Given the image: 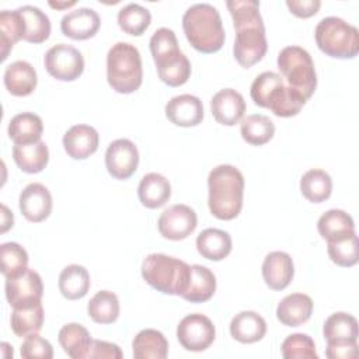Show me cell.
<instances>
[{
  "instance_id": "obj_6",
  "label": "cell",
  "mask_w": 359,
  "mask_h": 359,
  "mask_svg": "<svg viewBox=\"0 0 359 359\" xmlns=\"http://www.w3.org/2000/svg\"><path fill=\"white\" fill-rule=\"evenodd\" d=\"M107 80L119 94L135 93L142 86V57L135 45L128 42L112 45L107 55Z\"/></svg>"
},
{
  "instance_id": "obj_33",
  "label": "cell",
  "mask_w": 359,
  "mask_h": 359,
  "mask_svg": "<svg viewBox=\"0 0 359 359\" xmlns=\"http://www.w3.org/2000/svg\"><path fill=\"white\" fill-rule=\"evenodd\" d=\"M323 334L327 342H356L359 335L358 320L344 311L334 313L325 320Z\"/></svg>"
},
{
  "instance_id": "obj_26",
  "label": "cell",
  "mask_w": 359,
  "mask_h": 359,
  "mask_svg": "<svg viewBox=\"0 0 359 359\" xmlns=\"http://www.w3.org/2000/svg\"><path fill=\"white\" fill-rule=\"evenodd\" d=\"M8 137L14 144H31L41 142L43 132V122L41 116L34 112L17 114L8 123Z\"/></svg>"
},
{
  "instance_id": "obj_48",
  "label": "cell",
  "mask_w": 359,
  "mask_h": 359,
  "mask_svg": "<svg viewBox=\"0 0 359 359\" xmlns=\"http://www.w3.org/2000/svg\"><path fill=\"white\" fill-rule=\"evenodd\" d=\"M286 6L292 14L299 18H309L318 13L320 0H286Z\"/></svg>"
},
{
  "instance_id": "obj_16",
  "label": "cell",
  "mask_w": 359,
  "mask_h": 359,
  "mask_svg": "<svg viewBox=\"0 0 359 359\" xmlns=\"http://www.w3.org/2000/svg\"><path fill=\"white\" fill-rule=\"evenodd\" d=\"M165 116L177 126H196L203 119V104L191 94L175 95L165 104Z\"/></svg>"
},
{
  "instance_id": "obj_31",
  "label": "cell",
  "mask_w": 359,
  "mask_h": 359,
  "mask_svg": "<svg viewBox=\"0 0 359 359\" xmlns=\"http://www.w3.org/2000/svg\"><path fill=\"white\" fill-rule=\"evenodd\" d=\"M132 349L135 359H164L168 355V341L163 332L146 328L133 338Z\"/></svg>"
},
{
  "instance_id": "obj_10",
  "label": "cell",
  "mask_w": 359,
  "mask_h": 359,
  "mask_svg": "<svg viewBox=\"0 0 359 359\" xmlns=\"http://www.w3.org/2000/svg\"><path fill=\"white\" fill-rule=\"evenodd\" d=\"M216 337V330L209 317L194 313L185 316L177 327V338L184 349L202 352L208 349Z\"/></svg>"
},
{
  "instance_id": "obj_4",
  "label": "cell",
  "mask_w": 359,
  "mask_h": 359,
  "mask_svg": "<svg viewBox=\"0 0 359 359\" xmlns=\"http://www.w3.org/2000/svg\"><path fill=\"white\" fill-rule=\"evenodd\" d=\"M251 100L261 108H268L280 118L294 116L306 104V98L285 84L280 74L264 72L255 77L250 88Z\"/></svg>"
},
{
  "instance_id": "obj_39",
  "label": "cell",
  "mask_w": 359,
  "mask_h": 359,
  "mask_svg": "<svg viewBox=\"0 0 359 359\" xmlns=\"http://www.w3.org/2000/svg\"><path fill=\"white\" fill-rule=\"evenodd\" d=\"M24 38V21L18 10H3L0 13V48L1 60H6L14 43Z\"/></svg>"
},
{
  "instance_id": "obj_19",
  "label": "cell",
  "mask_w": 359,
  "mask_h": 359,
  "mask_svg": "<svg viewBox=\"0 0 359 359\" xmlns=\"http://www.w3.org/2000/svg\"><path fill=\"white\" fill-rule=\"evenodd\" d=\"M98 132L90 125H74L63 136V147L69 157L84 160L98 149Z\"/></svg>"
},
{
  "instance_id": "obj_24",
  "label": "cell",
  "mask_w": 359,
  "mask_h": 359,
  "mask_svg": "<svg viewBox=\"0 0 359 359\" xmlns=\"http://www.w3.org/2000/svg\"><path fill=\"white\" fill-rule=\"evenodd\" d=\"M231 337L241 344H254L266 334V323L255 311L244 310L236 314L230 323Z\"/></svg>"
},
{
  "instance_id": "obj_44",
  "label": "cell",
  "mask_w": 359,
  "mask_h": 359,
  "mask_svg": "<svg viewBox=\"0 0 359 359\" xmlns=\"http://www.w3.org/2000/svg\"><path fill=\"white\" fill-rule=\"evenodd\" d=\"M178 48V41L172 29L170 28H158L154 31V34L150 38V52L153 56V60L171 53Z\"/></svg>"
},
{
  "instance_id": "obj_36",
  "label": "cell",
  "mask_w": 359,
  "mask_h": 359,
  "mask_svg": "<svg viewBox=\"0 0 359 359\" xmlns=\"http://www.w3.org/2000/svg\"><path fill=\"white\" fill-rule=\"evenodd\" d=\"M300 191L309 202L321 203L331 196L332 180L324 170H309L300 178Z\"/></svg>"
},
{
  "instance_id": "obj_27",
  "label": "cell",
  "mask_w": 359,
  "mask_h": 359,
  "mask_svg": "<svg viewBox=\"0 0 359 359\" xmlns=\"http://www.w3.org/2000/svg\"><path fill=\"white\" fill-rule=\"evenodd\" d=\"M57 341L65 353L72 359H87L93 338L86 327L77 323L66 324L60 328Z\"/></svg>"
},
{
  "instance_id": "obj_35",
  "label": "cell",
  "mask_w": 359,
  "mask_h": 359,
  "mask_svg": "<svg viewBox=\"0 0 359 359\" xmlns=\"http://www.w3.org/2000/svg\"><path fill=\"white\" fill-rule=\"evenodd\" d=\"M11 330L17 337H28L31 334H38L43 324V307L38 302L31 306L13 309L10 318Z\"/></svg>"
},
{
  "instance_id": "obj_46",
  "label": "cell",
  "mask_w": 359,
  "mask_h": 359,
  "mask_svg": "<svg viewBox=\"0 0 359 359\" xmlns=\"http://www.w3.org/2000/svg\"><path fill=\"white\" fill-rule=\"evenodd\" d=\"M121 359L123 358V353L121 351V348L116 344L112 342H107V341H100V339H93L91 348L88 351L87 359Z\"/></svg>"
},
{
  "instance_id": "obj_22",
  "label": "cell",
  "mask_w": 359,
  "mask_h": 359,
  "mask_svg": "<svg viewBox=\"0 0 359 359\" xmlns=\"http://www.w3.org/2000/svg\"><path fill=\"white\" fill-rule=\"evenodd\" d=\"M154 63L160 80L170 87L185 84L191 76V63L180 49L156 59Z\"/></svg>"
},
{
  "instance_id": "obj_8",
  "label": "cell",
  "mask_w": 359,
  "mask_h": 359,
  "mask_svg": "<svg viewBox=\"0 0 359 359\" xmlns=\"http://www.w3.org/2000/svg\"><path fill=\"white\" fill-rule=\"evenodd\" d=\"M278 69L290 88L302 94L306 101L314 94L317 74L310 53L300 46H286L278 55Z\"/></svg>"
},
{
  "instance_id": "obj_45",
  "label": "cell",
  "mask_w": 359,
  "mask_h": 359,
  "mask_svg": "<svg viewBox=\"0 0 359 359\" xmlns=\"http://www.w3.org/2000/svg\"><path fill=\"white\" fill-rule=\"evenodd\" d=\"M21 358L24 359H52L53 358V348L50 342L38 334H31L25 337L21 349Z\"/></svg>"
},
{
  "instance_id": "obj_28",
  "label": "cell",
  "mask_w": 359,
  "mask_h": 359,
  "mask_svg": "<svg viewBox=\"0 0 359 359\" xmlns=\"http://www.w3.org/2000/svg\"><path fill=\"white\" fill-rule=\"evenodd\" d=\"M216 290V276L215 273L203 265H191V276L187 290L181 297L191 303L208 302Z\"/></svg>"
},
{
  "instance_id": "obj_21",
  "label": "cell",
  "mask_w": 359,
  "mask_h": 359,
  "mask_svg": "<svg viewBox=\"0 0 359 359\" xmlns=\"http://www.w3.org/2000/svg\"><path fill=\"white\" fill-rule=\"evenodd\" d=\"M313 313V300L304 293H292L280 300L276 307L278 320L287 327H299L309 321Z\"/></svg>"
},
{
  "instance_id": "obj_1",
  "label": "cell",
  "mask_w": 359,
  "mask_h": 359,
  "mask_svg": "<svg viewBox=\"0 0 359 359\" xmlns=\"http://www.w3.org/2000/svg\"><path fill=\"white\" fill-rule=\"evenodd\" d=\"M236 29L233 55L241 67H251L266 53L265 25L255 0H229L226 3Z\"/></svg>"
},
{
  "instance_id": "obj_32",
  "label": "cell",
  "mask_w": 359,
  "mask_h": 359,
  "mask_svg": "<svg viewBox=\"0 0 359 359\" xmlns=\"http://www.w3.org/2000/svg\"><path fill=\"white\" fill-rule=\"evenodd\" d=\"M90 285L91 280L88 271L77 264L65 266L59 275V290L62 296L69 300H79L84 297Z\"/></svg>"
},
{
  "instance_id": "obj_25",
  "label": "cell",
  "mask_w": 359,
  "mask_h": 359,
  "mask_svg": "<svg viewBox=\"0 0 359 359\" xmlns=\"http://www.w3.org/2000/svg\"><path fill=\"white\" fill-rule=\"evenodd\" d=\"M137 195L143 206L157 209L168 202L171 196V185L164 175L158 172H149L140 180Z\"/></svg>"
},
{
  "instance_id": "obj_18",
  "label": "cell",
  "mask_w": 359,
  "mask_h": 359,
  "mask_svg": "<svg viewBox=\"0 0 359 359\" xmlns=\"http://www.w3.org/2000/svg\"><path fill=\"white\" fill-rule=\"evenodd\" d=\"M294 275L293 259L287 252L272 251L262 262V278L272 290H283Z\"/></svg>"
},
{
  "instance_id": "obj_23",
  "label": "cell",
  "mask_w": 359,
  "mask_h": 359,
  "mask_svg": "<svg viewBox=\"0 0 359 359\" xmlns=\"http://www.w3.org/2000/svg\"><path fill=\"white\" fill-rule=\"evenodd\" d=\"M317 230L327 243H334L355 234V223L345 210L330 209L320 216Z\"/></svg>"
},
{
  "instance_id": "obj_9",
  "label": "cell",
  "mask_w": 359,
  "mask_h": 359,
  "mask_svg": "<svg viewBox=\"0 0 359 359\" xmlns=\"http://www.w3.org/2000/svg\"><path fill=\"white\" fill-rule=\"evenodd\" d=\"M46 72L60 81H73L83 74L84 57L80 50L67 43L49 48L43 56Z\"/></svg>"
},
{
  "instance_id": "obj_7",
  "label": "cell",
  "mask_w": 359,
  "mask_h": 359,
  "mask_svg": "<svg viewBox=\"0 0 359 359\" xmlns=\"http://www.w3.org/2000/svg\"><path fill=\"white\" fill-rule=\"evenodd\" d=\"M314 38L318 49L337 59H352L359 52V31L339 17L323 18L316 29Z\"/></svg>"
},
{
  "instance_id": "obj_14",
  "label": "cell",
  "mask_w": 359,
  "mask_h": 359,
  "mask_svg": "<svg viewBox=\"0 0 359 359\" xmlns=\"http://www.w3.org/2000/svg\"><path fill=\"white\" fill-rule=\"evenodd\" d=\"M18 205L22 216L32 223L43 222L52 212V195L49 189L39 184H28L20 194Z\"/></svg>"
},
{
  "instance_id": "obj_17",
  "label": "cell",
  "mask_w": 359,
  "mask_h": 359,
  "mask_svg": "<svg viewBox=\"0 0 359 359\" xmlns=\"http://www.w3.org/2000/svg\"><path fill=\"white\" fill-rule=\"evenodd\" d=\"M210 109L213 118L219 123L233 126L243 119L245 112V101L238 91L233 88H223L212 97Z\"/></svg>"
},
{
  "instance_id": "obj_11",
  "label": "cell",
  "mask_w": 359,
  "mask_h": 359,
  "mask_svg": "<svg viewBox=\"0 0 359 359\" xmlns=\"http://www.w3.org/2000/svg\"><path fill=\"white\" fill-rule=\"evenodd\" d=\"M43 283L38 272L27 268L14 278H6V297L13 309L25 307L41 302Z\"/></svg>"
},
{
  "instance_id": "obj_49",
  "label": "cell",
  "mask_w": 359,
  "mask_h": 359,
  "mask_svg": "<svg viewBox=\"0 0 359 359\" xmlns=\"http://www.w3.org/2000/svg\"><path fill=\"white\" fill-rule=\"evenodd\" d=\"M1 210H3V226H1V233H6L10 227H13V213L8 212L6 205H1Z\"/></svg>"
},
{
  "instance_id": "obj_41",
  "label": "cell",
  "mask_w": 359,
  "mask_h": 359,
  "mask_svg": "<svg viewBox=\"0 0 359 359\" xmlns=\"http://www.w3.org/2000/svg\"><path fill=\"white\" fill-rule=\"evenodd\" d=\"M1 273L6 278H14L28 268V254L24 247L8 241L0 245Z\"/></svg>"
},
{
  "instance_id": "obj_50",
  "label": "cell",
  "mask_w": 359,
  "mask_h": 359,
  "mask_svg": "<svg viewBox=\"0 0 359 359\" xmlns=\"http://www.w3.org/2000/svg\"><path fill=\"white\" fill-rule=\"evenodd\" d=\"M76 4V1H65V3H59V1H49V6L50 7H53V8H59V10H62V8H69V7H72V6H74Z\"/></svg>"
},
{
  "instance_id": "obj_20",
  "label": "cell",
  "mask_w": 359,
  "mask_h": 359,
  "mask_svg": "<svg viewBox=\"0 0 359 359\" xmlns=\"http://www.w3.org/2000/svg\"><path fill=\"white\" fill-rule=\"evenodd\" d=\"M4 86L11 95L25 97L29 95L38 83L36 72L27 60H15L4 70Z\"/></svg>"
},
{
  "instance_id": "obj_38",
  "label": "cell",
  "mask_w": 359,
  "mask_h": 359,
  "mask_svg": "<svg viewBox=\"0 0 359 359\" xmlns=\"http://www.w3.org/2000/svg\"><path fill=\"white\" fill-rule=\"evenodd\" d=\"M240 132L248 144L262 146L273 137L275 125L266 115L252 114L241 121Z\"/></svg>"
},
{
  "instance_id": "obj_47",
  "label": "cell",
  "mask_w": 359,
  "mask_h": 359,
  "mask_svg": "<svg viewBox=\"0 0 359 359\" xmlns=\"http://www.w3.org/2000/svg\"><path fill=\"white\" fill-rule=\"evenodd\" d=\"M325 355L330 359H353L358 356L356 342H327Z\"/></svg>"
},
{
  "instance_id": "obj_43",
  "label": "cell",
  "mask_w": 359,
  "mask_h": 359,
  "mask_svg": "<svg viewBox=\"0 0 359 359\" xmlns=\"http://www.w3.org/2000/svg\"><path fill=\"white\" fill-rule=\"evenodd\" d=\"M327 252L330 259L337 264L338 266H353L359 261L358 254V236L356 233L348 238L341 241H334L327 244Z\"/></svg>"
},
{
  "instance_id": "obj_40",
  "label": "cell",
  "mask_w": 359,
  "mask_h": 359,
  "mask_svg": "<svg viewBox=\"0 0 359 359\" xmlns=\"http://www.w3.org/2000/svg\"><path fill=\"white\" fill-rule=\"evenodd\" d=\"M150 22V11L140 4L130 3L118 11V25L123 32L129 35H142L149 28Z\"/></svg>"
},
{
  "instance_id": "obj_3",
  "label": "cell",
  "mask_w": 359,
  "mask_h": 359,
  "mask_svg": "<svg viewBox=\"0 0 359 359\" xmlns=\"http://www.w3.org/2000/svg\"><path fill=\"white\" fill-rule=\"evenodd\" d=\"M182 29L188 42L202 53H215L224 45V28L216 7L196 3L182 15Z\"/></svg>"
},
{
  "instance_id": "obj_13",
  "label": "cell",
  "mask_w": 359,
  "mask_h": 359,
  "mask_svg": "<svg viewBox=\"0 0 359 359\" xmlns=\"http://www.w3.org/2000/svg\"><path fill=\"white\" fill-rule=\"evenodd\" d=\"M139 165V151L129 139H116L105 151V167L115 180L130 178Z\"/></svg>"
},
{
  "instance_id": "obj_15",
  "label": "cell",
  "mask_w": 359,
  "mask_h": 359,
  "mask_svg": "<svg viewBox=\"0 0 359 359\" xmlns=\"http://www.w3.org/2000/svg\"><path fill=\"white\" fill-rule=\"evenodd\" d=\"M101 25V18L95 10L80 7L69 11L60 21V29L65 36L74 41H84L93 38Z\"/></svg>"
},
{
  "instance_id": "obj_42",
  "label": "cell",
  "mask_w": 359,
  "mask_h": 359,
  "mask_svg": "<svg viewBox=\"0 0 359 359\" xmlns=\"http://www.w3.org/2000/svg\"><path fill=\"white\" fill-rule=\"evenodd\" d=\"M282 356L285 359H317L316 344L307 334H292L280 345Z\"/></svg>"
},
{
  "instance_id": "obj_12",
  "label": "cell",
  "mask_w": 359,
  "mask_h": 359,
  "mask_svg": "<svg viewBox=\"0 0 359 359\" xmlns=\"http://www.w3.org/2000/svg\"><path fill=\"white\" fill-rule=\"evenodd\" d=\"M198 224L195 210L184 203H177L167 208L158 217L157 227L160 234L172 241L187 238L194 233Z\"/></svg>"
},
{
  "instance_id": "obj_37",
  "label": "cell",
  "mask_w": 359,
  "mask_h": 359,
  "mask_svg": "<svg viewBox=\"0 0 359 359\" xmlns=\"http://www.w3.org/2000/svg\"><path fill=\"white\" fill-rule=\"evenodd\" d=\"M87 313L94 323L112 324L119 317V300L114 292L100 290L87 304Z\"/></svg>"
},
{
  "instance_id": "obj_5",
  "label": "cell",
  "mask_w": 359,
  "mask_h": 359,
  "mask_svg": "<svg viewBox=\"0 0 359 359\" xmlns=\"http://www.w3.org/2000/svg\"><path fill=\"white\" fill-rule=\"evenodd\" d=\"M142 276L157 292L181 296L188 287L191 265L165 254H150L142 262Z\"/></svg>"
},
{
  "instance_id": "obj_30",
  "label": "cell",
  "mask_w": 359,
  "mask_h": 359,
  "mask_svg": "<svg viewBox=\"0 0 359 359\" xmlns=\"http://www.w3.org/2000/svg\"><path fill=\"white\" fill-rule=\"evenodd\" d=\"M13 158L21 171L36 174L48 165L49 150L42 140L31 144H14Z\"/></svg>"
},
{
  "instance_id": "obj_34",
  "label": "cell",
  "mask_w": 359,
  "mask_h": 359,
  "mask_svg": "<svg viewBox=\"0 0 359 359\" xmlns=\"http://www.w3.org/2000/svg\"><path fill=\"white\" fill-rule=\"evenodd\" d=\"M24 21V41L42 43L50 35L49 17L35 6H22L17 8Z\"/></svg>"
},
{
  "instance_id": "obj_29",
  "label": "cell",
  "mask_w": 359,
  "mask_h": 359,
  "mask_svg": "<svg viewBox=\"0 0 359 359\" xmlns=\"http://www.w3.org/2000/svg\"><path fill=\"white\" fill-rule=\"evenodd\" d=\"M231 237L220 229H205L196 237L198 252L210 261H222L231 252Z\"/></svg>"
},
{
  "instance_id": "obj_2",
  "label": "cell",
  "mask_w": 359,
  "mask_h": 359,
  "mask_svg": "<svg viewBox=\"0 0 359 359\" xmlns=\"http://www.w3.org/2000/svg\"><path fill=\"white\" fill-rule=\"evenodd\" d=\"M210 213L219 220H233L243 208L244 177L241 171L230 164L215 167L208 177Z\"/></svg>"
}]
</instances>
